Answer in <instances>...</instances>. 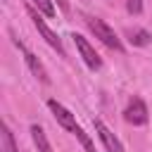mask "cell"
<instances>
[{"mask_svg": "<svg viewBox=\"0 0 152 152\" xmlns=\"http://www.w3.org/2000/svg\"><path fill=\"white\" fill-rule=\"evenodd\" d=\"M88 28L95 33V38H100L107 48H112V50H116V52H124V43L119 40V36L102 21V19H97V17H90L88 19Z\"/></svg>", "mask_w": 152, "mask_h": 152, "instance_id": "obj_1", "label": "cell"}, {"mask_svg": "<svg viewBox=\"0 0 152 152\" xmlns=\"http://www.w3.org/2000/svg\"><path fill=\"white\" fill-rule=\"evenodd\" d=\"M26 12H28V17L33 19V26L38 28V33H40V36L45 38V43H48L50 48H55V50H57L59 55H64V45H62L59 36H57V33H55V31H52V28H50L48 24H45V19H43V17H40V14H38V12H36V10L31 7V5L26 7Z\"/></svg>", "mask_w": 152, "mask_h": 152, "instance_id": "obj_2", "label": "cell"}, {"mask_svg": "<svg viewBox=\"0 0 152 152\" xmlns=\"http://www.w3.org/2000/svg\"><path fill=\"white\" fill-rule=\"evenodd\" d=\"M71 38H74V43H76V48H78V52H81L83 62L88 64V69H93V71H95V69H100V66H102V57L95 52V48H93L83 36H78V33H74Z\"/></svg>", "mask_w": 152, "mask_h": 152, "instance_id": "obj_3", "label": "cell"}, {"mask_svg": "<svg viewBox=\"0 0 152 152\" xmlns=\"http://www.w3.org/2000/svg\"><path fill=\"white\" fill-rule=\"evenodd\" d=\"M48 107H50V112H52V116L57 119V124L62 126V128H66V131H71V133H76V128H78V124H76V116L62 104V102H57V100H48Z\"/></svg>", "mask_w": 152, "mask_h": 152, "instance_id": "obj_4", "label": "cell"}, {"mask_svg": "<svg viewBox=\"0 0 152 152\" xmlns=\"http://www.w3.org/2000/svg\"><path fill=\"white\" fill-rule=\"evenodd\" d=\"M124 119H126L128 124H133V126H142V124L147 121V107H145V102H142L140 97H133V100L128 102L126 112H124Z\"/></svg>", "mask_w": 152, "mask_h": 152, "instance_id": "obj_5", "label": "cell"}, {"mask_svg": "<svg viewBox=\"0 0 152 152\" xmlns=\"http://www.w3.org/2000/svg\"><path fill=\"white\" fill-rule=\"evenodd\" d=\"M95 131H97V135H100V140H102V145H104L107 152H124V145L119 142V138H116L100 119H95Z\"/></svg>", "mask_w": 152, "mask_h": 152, "instance_id": "obj_6", "label": "cell"}, {"mask_svg": "<svg viewBox=\"0 0 152 152\" xmlns=\"http://www.w3.org/2000/svg\"><path fill=\"white\" fill-rule=\"evenodd\" d=\"M24 59H26V64H28V69L33 71V76L40 81V83H50V76H48V69L43 66V62L33 55V52H28V50H24Z\"/></svg>", "mask_w": 152, "mask_h": 152, "instance_id": "obj_7", "label": "cell"}, {"mask_svg": "<svg viewBox=\"0 0 152 152\" xmlns=\"http://www.w3.org/2000/svg\"><path fill=\"white\" fill-rule=\"evenodd\" d=\"M0 152H19V147L14 142V135H12L7 124L0 126Z\"/></svg>", "mask_w": 152, "mask_h": 152, "instance_id": "obj_8", "label": "cell"}, {"mask_svg": "<svg viewBox=\"0 0 152 152\" xmlns=\"http://www.w3.org/2000/svg\"><path fill=\"white\" fill-rule=\"evenodd\" d=\"M31 138H33V145L38 147V152H52V145H50V140L40 126H36V124L31 126Z\"/></svg>", "mask_w": 152, "mask_h": 152, "instance_id": "obj_9", "label": "cell"}, {"mask_svg": "<svg viewBox=\"0 0 152 152\" xmlns=\"http://www.w3.org/2000/svg\"><path fill=\"white\" fill-rule=\"evenodd\" d=\"M128 36H131L128 40H131L133 45H147V43L152 40V36H150V33H147L145 28H133V31H131Z\"/></svg>", "mask_w": 152, "mask_h": 152, "instance_id": "obj_10", "label": "cell"}, {"mask_svg": "<svg viewBox=\"0 0 152 152\" xmlns=\"http://www.w3.org/2000/svg\"><path fill=\"white\" fill-rule=\"evenodd\" d=\"M74 135H76V138L81 140V145H83V150H86V152H97V150H95V142H93V140L88 138V133H86V131H83L81 126L76 128V133H74Z\"/></svg>", "mask_w": 152, "mask_h": 152, "instance_id": "obj_11", "label": "cell"}, {"mask_svg": "<svg viewBox=\"0 0 152 152\" xmlns=\"http://www.w3.org/2000/svg\"><path fill=\"white\" fill-rule=\"evenodd\" d=\"M33 5L38 7V12H43L45 17H55V5L50 0H33Z\"/></svg>", "mask_w": 152, "mask_h": 152, "instance_id": "obj_12", "label": "cell"}, {"mask_svg": "<svg viewBox=\"0 0 152 152\" xmlns=\"http://www.w3.org/2000/svg\"><path fill=\"white\" fill-rule=\"evenodd\" d=\"M126 10H128L131 14H140V12H142V0H128V2H126Z\"/></svg>", "mask_w": 152, "mask_h": 152, "instance_id": "obj_13", "label": "cell"}, {"mask_svg": "<svg viewBox=\"0 0 152 152\" xmlns=\"http://www.w3.org/2000/svg\"><path fill=\"white\" fill-rule=\"evenodd\" d=\"M57 5H59V10H64V12L69 10V2H66V0H57Z\"/></svg>", "mask_w": 152, "mask_h": 152, "instance_id": "obj_14", "label": "cell"}]
</instances>
